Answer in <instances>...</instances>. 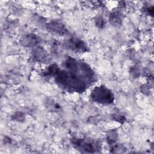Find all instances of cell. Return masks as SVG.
<instances>
[{
	"label": "cell",
	"mask_w": 154,
	"mask_h": 154,
	"mask_svg": "<svg viewBox=\"0 0 154 154\" xmlns=\"http://www.w3.org/2000/svg\"><path fill=\"white\" fill-rule=\"evenodd\" d=\"M54 78L57 84L67 91L81 93L86 89L87 84L82 80L67 70H60Z\"/></svg>",
	"instance_id": "cell-1"
},
{
	"label": "cell",
	"mask_w": 154,
	"mask_h": 154,
	"mask_svg": "<svg viewBox=\"0 0 154 154\" xmlns=\"http://www.w3.org/2000/svg\"><path fill=\"white\" fill-rule=\"evenodd\" d=\"M47 28L51 32L59 35H64L68 32L64 24L57 20H53L48 23Z\"/></svg>",
	"instance_id": "cell-6"
},
{
	"label": "cell",
	"mask_w": 154,
	"mask_h": 154,
	"mask_svg": "<svg viewBox=\"0 0 154 154\" xmlns=\"http://www.w3.org/2000/svg\"><path fill=\"white\" fill-rule=\"evenodd\" d=\"M90 98L92 101L103 105H109L113 103L114 96L112 91L104 85L96 86L93 88Z\"/></svg>",
	"instance_id": "cell-3"
},
{
	"label": "cell",
	"mask_w": 154,
	"mask_h": 154,
	"mask_svg": "<svg viewBox=\"0 0 154 154\" xmlns=\"http://www.w3.org/2000/svg\"><path fill=\"white\" fill-rule=\"evenodd\" d=\"M66 70L74 74L86 84L94 81L95 75L91 68L85 63L76 60L73 58H68L64 62Z\"/></svg>",
	"instance_id": "cell-2"
},
{
	"label": "cell",
	"mask_w": 154,
	"mask_h": 154,
	"mask_svg": "<svg viewBox=\"0 0 154 154\" xmlns=\"http://www.w3.org/2000/svg\"><path fill=\"white\" fill-rule=\"evenodd\" d=\"M109 22L112 25L119 26L122 22V17L121 14L117 11H115L110 14Z\"/></svg>",
	"instance_id": "cell-9"
},
{
	"label": "cell",
	"mask_w": 154,
	"mask_h": 154,
	"mask_svg": "<svg viewBox=\"0 0 154 154\" xmlns=\"http://www.w3.org/2000/svg\"><path fill=\"white\" fill-rule=\"evenodd\" d=\"M72 142L74 147L81 152L94 153L100 150V146L96 142L86 138H73Z\"/></svg>",
	"instance_id": "cell-4"
},
{
	"label": "cell",
	"mask_w": 154,
	"mask_h": 154,
	"mask_svg": "<svg viewBox=\"0 0 154 154\" xmlns=\"http://www.w3.org/2000/svg\"><path fill=\"white\" fill-rule=\"evenodd\" d=\"M114 119H115L116 120L119 121L120 122H121L122 120H123V121L125 120V119H124V117H123V116H120V115H117V114H116V116H115Z\"/></svg>",
	"instance_id": "cell-13"
},
{
	"label": "cell",
	"mask_w": 154,
	"mask_h": 154,
	"mask_svg": "<svg viewBox=\"0 0 154 154\" xmlns=\"http://www.w3.org/2000/svg\"><path fill=\"white\" fill-rule=\"evenodd\" d=\"M60 71V69L55 64H51L43 72V75L46 76H55Z\"/></svg>",
	"instance_id": "cell-10"
},
{
	"label": "cell",
	"mask_w": 154,
	"mask_h": 154,
	"mask_svg": "<svg viewBox=\"0 0 154 154\" xmlns=\"http://www.w3.org/2000/svg\"><path fill=\"white\" fill-rule=\"evenodd\" d=\"M33 58L40 63H47L50 61V58L47 52L42 48L37 47L32 50Z\"/></svg>",
	"instance_id": "cell-7"
},
{
	"label": "cell",
	"mask_w": 154,
	"mask_h": 154,
	"mask_svg": "<svg viewBox=\"0 0 154 154\" xmlns=\"http://www.w3.org/2000/svg\"><path fill=\"white\" fill-rule=\"evenodd\" d=\"M147 12L149 14L153 15V7H150L147 8Z\"/></svg>",
	"instance_id": "cell-14"
},
{
	"label": "cell",
	"mask_w": 154,
	"mask_h": 154,
	"mask_svg": "<svg viewBox=\"0 0 154 154\" xmlns=\"http://www.w3.org/2000/svg\"><path fill=\"white\" fill-rule=\"evenodd\" d=\"M38 42V38L35 35L28 34L22 38V43L27 46H34Z\"/></svg>",
	"instance_id": "cell-8"
},
{
	"label": "cell",
	"mask_w": 154,
	"mask_h": 154,
	"mask_svg": "<svg viewBox=\"0 0 154 154\" xmlns=\"http://www.w3.org/2000/svg\"><path fill=\"white\" fill-rule=\"evenodd\" d=\"M64 46L76 52L84 53L88 51L87 44L82 40L78 38H70L64 43Z\"/></svg>",
	"instance_id": "cell-5"
},
{
	"label": "cell",
	"mask_w": 154,
	"mask_h": 154,
	"mask_svg": "<svg viewBox=\"0 0 154 154\" xmlns=\"http://www.w3.org/2000/svg\"><path fill=\"white\" fill-rule=\"evenodd\" d=\"M18 112L16 113L15 114H14V116H13V117H14L13 119L14 120H16L17 121H20V120H23V119H24V117H23V114H22L21 112H20V114H19V116H18Z\"/></svg>",
	"instance_id": "cell-12"
},
{
	"label": "cell",
	"mask_w": 154,
	"mask_h": 154,
	"mask_svg": "<svg viewBox=\"0 0 154 154\" xmlns=\"http://www.w3.org/2000/svg\"><path fill=\"white\" fill-rule=\"evenodd\" d=\"M96 25L99 27V28H102L103 26L105 24V22L103 19L102 17H99L98 18H97L96 20Z\"/></svg>",
	"instance_id": "cell-11"
}]
</instances>
